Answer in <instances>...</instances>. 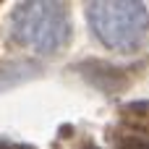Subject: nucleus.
<instances>
[{"label": "nucleus", "instance_id": "1", "mask_svg": "<svg viewBox=\"0 0 149 149\" xmlns=\"http://www.w3.org/2000/svg\"><path fill=\"white\" fill-rule=\"evenodd\" d=\"M10 37L39 52H58L71 37V21L60 3H21L8 18Z\"/></svg>", "mask_w": 149, "mask_h": 149}, {"label": "nucleus", "instance_id": "2", "mask_svg": "<svg viewBox=\"0 0 149 149\" xmlns=\"http://www.w3.org/2000/svg\"><path fill=\"white\" fill-rule=\"evenodd\" d=\"M89 24L97 39L113 50H136L149 34V10L144 3H92Z\"/></svg>", "mask_w": 149, "mask_h": 149}]
</instances>
